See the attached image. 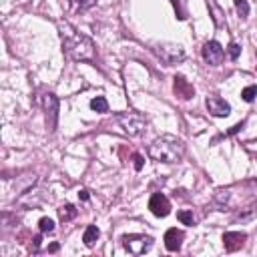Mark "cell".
Segmentation results:
<instances>
[{
  "instance_id": "cell-1",
  "label": "cell",
  "mask_w": 257,
  "mask_h": 257,
  "mask_svg": "<svg viewBox=\"0 0 257 257\" xmlns=\"http://www.w3.org/2000/svg\"><path fill=\"white\" fill-rule=\"evenodd\" d=\"M60 36H62V50L71 60L80 62L94 59V45L89 36L76 32L69 24L60 26Z\"/></svg>"
},
{
  "instance_id": "cell-2",
  "label": "cell",
  "mask_w": 257,
  "mask_h": 257,
  "mask_svg": "<svg viewBox=\"0 0 257 257\" xmlns=\"http://www.w3.org/2000/svg\"><path fill=\"white\" fill-rule=\"evenodd\" d=\"M185 155V145L173 135H161L151 145H149V157L157 163H179Z\"/></svg>"
},
{
  "instance_id": "cell-3",
  "label": "cell",
  "mask_w": 257,
  "mask_h": 257,
  "mask_svg": "<svg viewBox=\"0 0 257 257\" xmlns=\"http://www.w3.org/2000/svg\"><path fill=\"white\" fill-rule=\"evenodd\" d=\"M115 121L121 125V129H123L129 137H139V135H143L145 129H147V119L141 113H137V111L117 113Z\"/></svg>"
},
{
  "instance_id": "cell-4",
  "label": "cell",
  "mask_w": 257,
  "mask_h": 257,
  "mask_svg": "<svg viewBox=\"0 0 257 257\" xmlns=\"http://www.w3.org/2000/svg\"><path fill=\"white\" fill-rule=\"evenodd\" d=\"M155 55L161 59V62L173 66V64H179L185 60V50L181 45H173V43H163V45H157L155 46Z\"/></svg>"
},
{
  "instance_id": "cell-5",
  "label": "cell",
  "mask_w": 257,
  "mask_h": 257,
  "mask_svg": "<svg viewBox=\"0 0 257 257\" xmlns=\"http://www.w3.org/2000/svg\"><path fill=\"white\" fill-rule=\"evenodd\" d=\"M123 247L133 255H143L153 247V237H149V235H125Z\"/></svg>"
},
{
  "instance_id": "cell-6",
  "label": "cell",
  "mask_w": 257,
  "mask_h": 257,
  "mask_svg": "<svg viewBox=\"0 0 257 257\" xmlns=\"http://www.w3.org/2000/svg\"><path fill=\"white\" fill-rule=\"evenodd\" d=\"M43 106L46 113V127L48 131H55L57 121H59V99L52 92L43 94Z\"/></svg>"
},
{
  "instance_id": "cell-7",
  "label": "cell",
  "mask_w": 257,
  "mask_h": 257,
  "mask_svg": "<svg viewBox=\"0 0 257 257\" xmlns=\"http://www.w3.org/2000/svg\"><path fill=\"white\" fill-rule=\"evenodd\" d=\"M203 59L211 66H219L225 59V50L217 40H209V43H205V46H203Z\"/></svg>"
},
{
  "instance_id": "cell-8",
  "label": "cell",
  "mask_w": 257,
  "mask_h": 257,
  "mask_svg": "<svg viewBox=\"0 0 257 257\" xmlns=\"http://www.w3.org/2000/svg\"><path fill=\"white\" fill-rule=\"evenodd\" d=\"M205 106H207V111H209L213 117H217V119L229 117V113H231V105H229L225 99L217 97V94H211V97H207Z\"/></svg>"
},
{
  "instance_id": "cell-9",
  "label": "cell",
  "mask_w": 257,
  "mask_h": 257,
  "mask_svg": "<svg viewBox=\"0 0 257 257\" xmlns=\"http://www.w3.org/2000/svg\"><path fill=\"white\" fill-rule=\"evenodd\" d=\"M149 209L155 217H167L171 213V201L163 193H153L151 201H149Z\"/></svg>"
},
{
  "instance_id": "cell-10",
  "label": "cell",
  "mask_w": 257,
  "mask_h": 257,
  "mask_svg": "<svg viewBox=\"0 0 257 257\" xmlns=\"http://www.w3.org/2000/svg\"><path fill=\"white\" fill-rule=\"evenodd\" d=\"M245 241H247V235L241 231H227L223 235V245H225V251H229V253L241 249L245 245Z\"/></svg>"
},
{
  "instance_id": "cell-11",
  "label": "cell",
  "mask_w": 257,
  "mask_h": 257,
  "mask_svg": "<svg viewBox=\"0 0 257 257\" xmlns=\"http://www.w3.org/2000/svg\"><path fill=\"white\" fill-rule=\"evenodd\" d=\"M183 239H185V233L181 231V229L173 227L165 233V247L169 251H179L181 245H183Z\"/></svg>"
},
{
  "instance_id": "cell-12",
  "label": "cell",
  "mask_w": 257,
  "mask_h": 257,
  "mask_svg": "<svg viewBox=\"0 0 257 257\" xmlns=\"http://www.w3.org/2000/svg\"><path fill=\"white\" fill-rule=\"evenodd\" d=\"M173 80H175V85H173V87H175V94H177L179 99L187 101V99H191L193 94H195V89H193L191 85H189L183 76H175Z\"/></svg>"
},
{
  "instance_id": "cell-13",
  "label": "cell",
  "mask_w": 257,
  "mask_h": 257,
  "mask_svg": "<svg viewBox=\"0 0 257 257\" xmlns=\"http://www.w3.org/2000/svg\"><path fill=\"white\" fill-rule=\"evenodd\" d=\"M99 237H101V231H99L97 225H89L83 233V241H85L87 247H94V243H97Z\"/></svg>"
},
{
  "instance_id": "cell-14",
  "label": "cell",
  "mask_w": 257,
  "mask_h": 257,
  "mask_svg": "<svg viewBox=\"0 0 257 257\" xmlns=\"http://www.w3.org/2000/svg\"><path fill=\"white\" fill-rule=\"evenodd\" d=\"M76 207L75 205H71V203H66V205H62L60 209H59V215H60V221H73L75 217H76Z\"/></svg>"
},
{
  "instance_id": "cell-15",
  "label": "cell",
  "mask_w": 257,
  "mask_h": 257,
  "mask_svg": "<svg viewBox=\"0 0 257 257\" xmlns=\"http://www.w3.org/2000/svg\"><path fill=\"white\" fill-rule=\"evenodd\" d=\"M91 109L94 113H109V103H106L105 97H94L91 101Z\"/></svg>"
},
{
  "instance_id": "cell-16",
  "label": "cell",
  "mask_w": 257,
  "mask_h": 257,
  "mask_svg": "<svg viewBox=\"0 0 257 257\" xmlns=\"http://www.w3.org/2000/svg\"><path fill=\"white\" fill-rule=\"evenodd\" d=\"M177 219L183 223V225H195L197 223V217L193 215V209H181L177 213Z\"/></svg>"
},
{
  "instance_id": "cell-17",
  "label": "cell",
  "mask_w": 257,
  "mask_h": 257,
  "mask_svg": "<svg viewBox=\"0 0 257 257\" xmlns=\"http://www.w3.org/2000/svg\"><path fill=\"white\" fill-rule=\"evenodd\" d=\"M94 2H97V0H71V8L75 12H85V10L92 8Z\"/></svg>"
},
{
  "instance_id": "cell-18",
  "label": "cell",
  "mask_w": 257,
  "mask_h": 257,
  "mask_svg": "<svg viewBox=\"0 0 257 257\" xmlns=\"http://www.w3.org/2000/svg\"><path fill=\"white\" fill-rule=\"evenodd\" d=\"M233 4H235V10H237V15L241 18H247L249 16V4H247V0H233Z\"/></svg>"
},
{
  "instance_id": "cell-19",
  "label": "cell",
  "mask_w": 257,
  "mask_h": 257,
  "mask_svg": "<svg viewBox=\"0 0 257 257\" xmlns=\"http://www.w3.org/2000/svg\"><path fill=\"white\" fill-rule=\"evenodd\" d=\"M38 229H40V233H52L55 231V221L48 217H43L38 221Z\"/></svg>"
},
{
  "instance_id": "cell-20",
  "label": "cell",
  "mask_w": 257,
  "mask_h": 257,
  "mask_svg": "<svg viewBox=\"0 0 257 257\" xmlns=\"http://www.w3.org/2000/svg\"><path fill=\"white\" fill-rule=\"evenodd\" d=\"M255 97H257V87L255 85H249V87H245V89L241 91V99L245 101V103H251Z\"/></svg>"
},
{
  "instance_id": "cell-21",
  "label": "cell",
  "mask_w": 257,
  "mask_h": 257,
  "mask_svg": "<svg viewBox=\"0 0 257 257\" xmlns=\"http://www.w3.org/2000/svg\"><path fill=\"white\" fill-rule=\"evenodd\" d=\"M227 55H229V59H231V60H237L239 55H241V46L237 43H231V45H229V48H227Z\"/></svg>"
},
{
  "instance_id": "cell-22",
  "label": "cell",
  "mask_w": 257,
  "mask_h": 257,
  "mask_svg": "<svg viewBox=\"0 0 257 257\" xmlns=\"http://www.w3.org/2000/svg\"><path fill=\"white\" fill-rule=\"evenodd\" d=\"M133 161H135V169H137V171H141L143 169V163H145V161H143V155H133Z\"/></svg>"
},
{
  "instance_id": "cell-23",
  "label": "cell",
  "mask_w": 257,
  "mask_h": 257,
  "mask_svg": "<svg viewBox=\"0 0 257 257\" xmlns=\"http://www.w3.org/2000/svg\"><path fill=\"white\" fill-rule=\"evenodd\" d=\"M171 2H173V6H175V10H177V12H179V18L183 20V18H185V12L181 10V2H179V0H171Z\"/></svg>"
},
{
  "instance_id": "cell-24",
  "label": "cell",
  "mask_w": 257,
  "mask_h": 257,
  "mask_svg": "<svg viewBox=\"0 0 257 257\" xmlns=\"http://www.w3.org/2000/svg\"><path fill=\"white\" fill-rule=\"evenodd\" d=\"M89 197H91V195H89L87 189H80V191H78V199H80V201H89Z\"/></svg>"
},
{
  "instance_id": "cell-25",
  "label": "cell",
  "mask_w": 257,
  "mask_h": 257,
  "mask_svg": "<svg viewBox=\"0 0 257 257\" xmlns=\"http://www.w3.org/2000/svg\"><path fill=\"white\" fill-rule=\"evenodd\" d=\"M38 247H40V235L32 239V251H38Z\"/></svg>"
},
{
  "instance_id": "cell-26",
  "label": "cell",
  "mask_w": 257,
  "mask_h": 257,
  "mask_svg": "<svg viewBox=\"0 0 257 257\" xmlns=\"http://www.w3.org/2000/svg\"><path fill=\"white\" fill-rule=\"evenodd\" d=\"M241 127H243V125H235V127H233L231 131H229L227 135H235V133H239V131H241Z\"/></svg>"
}]
</instances>
